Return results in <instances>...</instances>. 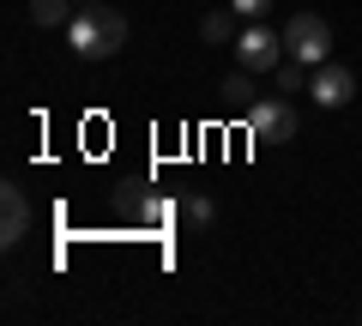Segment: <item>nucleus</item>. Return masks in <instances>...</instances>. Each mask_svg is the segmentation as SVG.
Listing matches in <instances>:
<instances>
[{
    "instance_id": "f8f14e48",
    "label": "nucleus",
    "mask_w": 362,
    "mask_h": 326,
    "mask_svg": "<svg viewBox=\"0 0 362 326\" xmlns=\"http://www.w3.org/2000/svg\"><path fill=\"white\" fill-rule=\"evenodd\" d=\"M223 37H230V18L211 13V18H206V42H223Z\"/></svg>"
},
{
    "instance_id": "6e6552de",
    "label": "nucleus",
    "mask_w": 362,
    "mask_h": 326,
    "mask_svg": "<svg viewBox=\"0 0 362 326\" xmlns=\"http://www.w3.org/2000/svg\"><path fill=\"white\" fill-rule=\"evenodd\" d=\"M308 78H314V66L308 61H290V54H284V66H278V91H308Z\"/></svg>"
},
{
    "instance_id": "9b49d317",
    "label": "nucleus",
    "mask_w": 362,
    "mask_h": 326,
    "mask_svg": "<svg viewBox=\"0 0 362 326\" xmlns=\"http://www.w3.org/2000/svg\"><path fill=\"white\" fill-rule=\"evenodd\" d=\"M272 6H278V0H230V13H235V18H266Z\"/></svg>"
},
{
    "instance_id": "39448f33",
    "label": "nucleus",
    "mask_w": 362,
    "mask_h": 326,
    "mask_svg": "<svg viewBox=\"0 0 362 326\" xmlns=\"http://www.w3.org/2000/svg\"><path fill=\"white\" fill-rule=\"evenodd\" d=\"M308 97L320 109H344L350 97H356V73L338 66V61H320V66H314V78H308Z\"/></svg>"
},
{
    "instance_id": "7ed1b4c3",
    "label": "nucleus",
    "mask_w": 362,
    "mask_h": 326,
    "mask_svg": "<svg viewBox=\"0 0 362 326\" xmlns=\"http://www.w3.org/2000/svg\"><path fill=\"white\" fill-rule=\"evenodd\" d=\"M235 61L247 66V73H266V66L284 61V30H272L266 18H247V30L235 37Z\"/></svg>"
},
{
    "instance_id": "20e7f679",
    "label": "nucleus",
    "mask_w": 362,
    "mask_h": 326,
    "mask_svg": "<svg viewBox=\"0 0 362 326\" xmlns=\"http://www.w3.org/2000/svg\"><path fill=\"white\" fill-rule=\"evenodd\" d=\"M247 133H254L259 145H284L290 133H296V109L278 103V97H259V103L247 109Z\"/></svg>"
},
{
    "instance_id": "ddd939ff",
    "label": "nucleus",
    "mask_w": 362,
    "mask_h": 326,
    "mask_svg": "<svg viewBox=\"0 0 362 326\" xmlns=\"http://www.w3.org/2000/svg\"><path fill=\"white\" fill-rule=\"evenodd\" d=\"M78 6H90V0H78Z\"/></svg>"
},
{
    "instance_id": "9d476101",
    "label": "nucleus",
    "mask_w": 362,
    "mask_h": 326,
    "mask_svg": "<svg viewBox=\"0 0 362 326\" xmlns=\"http://www.w3.org/2000/svg\"><path fill=\"white\" fill-rule=\"evenodd\" d=\"M37 25H73V0H30Z\"/></svg>"
},
{
    "instance_id": "0eeeda50",
    "label": "nucleus",
    "mask_w": 362,
    "mask_h": 326,
    "mask_svg": "<svg viewBox=\"0 0 362 326\" xmlns=\"http://www.w3.org/2000/svg\"><path fill=\"white\" fill-rule=\"evenodd\" d=\"M127 211L139 230H163L169 218H175V206H169L163 194H151V187H127Z\"/></svg>"
},
{
    "instance_id": "1a4fd4ad",
    "label": "nucleus",
    "mask_w": 362,
    "mask_h": 326,
    "mask_svg": "<svg viewBox=\"0 0 362 326\" xmlns=\"http://www.w3.org/2000/svg\"><path fill=\"white\" fill-rule=\"evenodd\" d=\"M223 103H230V109H254V103H259V97H254V85H247V66L223 78Z\"/></svg>"
},
{
    "instance_id": "f257e3e1",
    "label": "nucleus",
    "mask_w": 362,
    "mask_h": 326,
    "mask_svg": "<svg viewBox=\"0 0 362 326\" xmlns=\"http://www.w3.org/2000/svg\"><path fill=\"white\" fill-rule=\"evenodd\" d=\"M66 42H73V54H85V61H109V54H121V42H127V18L90 0V6H78V13H73Z\"/></svg>"
},
{
    "instance_id": "423d86ee",
    "label": "nucleus",
    "mask_w": 362,
    "mask_h": 326,
    "mask_svg": "<svg viewBox=\"0 0 362 326\" xmlns=\"http://www.w3.org/2000/svg\"><path fill=\"white\" fill-rule=\"evenodd\" d=\"M25 230H30V199L18 194V182H6L0 187V248H18Z\"/></svg>"
},
{
    "instance_id": "f03ea898",
    "label": "nucleus",
    "mask_w": 362,
    "mask_h": 326,
    "mask_svg": "<svg viewBox=\"0 0 362 326\" xmlns=\"http://www.w3.org/2000/svg\"><path fill=\"white\" fill-rule=\"evenodd\" d=\"M284 54H290V61H308V66H320L326 54H332V30H326V18L296 13V18L284 25Z\"/></svg>"
}]
</instances>
